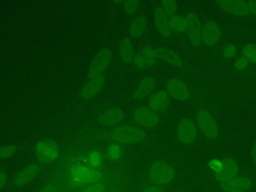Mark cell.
I'll use <instances>...</instances> for the list:
<instances>
[{"label":"cell","mask_w":256,"mask_h":192,"mask_svg":"<svg viewBox=\"0 0 256 192\" xmlns=\"http://www.w3.org/2000/svg\"><path fill=\"white\" fill-rule=\"evenodd\" d=\"M148 177L156 185H167L175 178V170L167 161L155 160L148 169Z\"/></svg>","instance_id":"obj_1"},{"label":"cell","mask_w":256,"mask_h":192,"mask_svg":"<svg viewBox=\"0 0 256 192\" xmlns=\"http://www.w3.org/2000/svg\"><path fill=\"white\" fill-rule=\"evenodd\" d=\"M111 138L116 142L123 144H136L141 142L146 134L145 131L134 125H119L116 126L110 133Z\"/></svg>","instance_id":"obj_2"},{"label":"cell","mask_w":256,"mask_h":192,"mask_svg":"<svg viewBox=\"0 0 256 192\" xmlns=\"http://www.w3.org/2000/svg\"><path fill=\"white\" fill-rule=\"evenodd\" d=\"M112 57L113 53L109 47H103L98 50L90 62L88 68L89 77L102 75V73L111 63Z\"/></svg>","instance_id":"obj_3"},{"label":"cell","mask_w":256,"mask_h":192,"mask_svg":"<svg viewBox=\"0 0 256 192\" xmlns=\"http://www.w3.org/2000/svg\"><path fill=\"white\" fill-rule=\"evenodd\" d=\"M197 123L202 133L209 139H216L219 134L218 124L214 116L205 108H200L196 115Z\"/></svg>","instance_id":"obj_4"},{"label":"cell","mask_w":256,"mask_h":192,"mask_svg":"<svg viewBox=\"0 0 256 192\" xmlns=\"http://www.w3.org/2000/svg\"><path fill=\"white\" fill-rule=\"evenodd\" d=\"M176 135L181 143L192 144L198 137V127L190 118H183L176 126Z\"/></svg>","instance_id":"obj_5"},{"label":"cell","mask_w":256,"mask_h":192,"mask_svg":"<svg viewBox=\"0 0 256 192\" xmlns=\"http://www.w3.org/2000/svg\"><path fill=\"white\" fill-rule=\"evenodd\" d=\"M133 119L139 127L154 128L158 125L160 117L158 113L147 106H140L133 111Z\"/></svg>","instance_id":"obj_6"},{"label":"cell","mask_w":256,"mask_h":192,"mask_svg":"<svg viewBox=\"0 0 256 192\" xmlns=\"http://www.w3.org/2000/svg\"><path fill=\"white\" fill-rule=\"evenodd\" d=\"M238 173V164L232 157H226L221 160L219 168L215 171V177L220 184L228 182L235 178Z\"/></svg>","instance_id":"obj_7"},{"label":"cell","mask_w":256,"mask_h":192,"mask_svg":"<svg viewBox=\"0 0 256 192\" xmlns=\"http://www.w3.org/2000/svg\"><path fill=\"white\" fill-rule=\"evenodd\" d=\"M186 18V32L188 34L189 41L195 45L198 46L202 43V33L201 28L202 24L200 23V19L196 13L190 12L185 15Z\"/></svg>","instance_id":"obj_8"},{"label":"cell","mask_w":256,"mask_h":192,"mask_svg":"<svg viewBox=\"0 0 256 192\" xmlns=\"http://www.w3.org/2000/svg\"><path fill=\"white\" fill-rule=\"evenodd\" d=\"M158 49L153 46H146L138 51L133 58V64L135 67L144 69L152 66L158 59Z\"/></svg>","instance_id":"obj_9"},{"label":"cell","mask_w":256,"mask_h":192,"mask_svg":"<svg viewBox=\"0 0 256 192\" xmlns=\"http://www.w3.org/2000/svg\"><path fill=\"white\" fill-rule=\"evenodd\" d=\"M166 91L170 96L178 100H188L191 96V91L188 85L180 78H170L166 83Z\"/></svg>","instance_id":"obj_10"},{"label":"cell","mask_w":256,"mask_h":192,"mask_svg":"<svg viewBox=\"0 0 256 192\" xmlns=\"http://www.w3.org/2000/svg\"><path fill=\"white\" fill-rule=\"evenodd\" d=\"M202 43L206 45L216 44L221 37V28L219 24L214 20H206L202 24Z\"/></svg>","instance_id":"obj_11"},{"label":"cell","mask_w":256,"mask_h":192,"mask_svg":"<svg viewBox=\"0 0 256 192\" xmlns=\"http://www.w3.org/2000/svg\"><path fill=\"white\" fill-rule=\"evenodd\" d=\"M105 83L104 75H98L94 77H90L89 80L83 85L81 89V97L85 100H89L96 96L103 88Z\"/></svg>","instance_id":"obj_12"},{"label":"cell","mask_w":256,"mask_h":192,"mask_svg":"<svg viewBox=\"0 0 256 192\" xmlns=\"http://www.w3.org/2000/svg\"><path fill=\"white\" fill-rule=\"evenodd\" d=\"M252 186L251 178L247 176H236L235 178L221 184L222 192H246Z\"/></svg>","instance_id":"obj_13"},{"label":"cell","mask_w":256,"mask_h":192,"mask_svg":"<svg viewBox=\"0 0 256 192\" xmlns=\"http://www.w3.org/2000/svg\"><path fill=\"white\" fill-rule=\"evenodd\" d=\"M40 166L36 163H31L21 169L14 177L13 184L16 187H21L32 181L39 173Z\"/></svg>","instance_id":"obj_14"},{"label":"cell","mask_w":256,"mask_h":192,"mask_svg":"<svg viewBox=\"0 0 256 192\" xmlns=\"http://www.w3.org/2000/svg\"><path fill=\"white\" fill-rule=\"evenodd\" d=\"M216 4L223 10L238 16H246L249 14L247 1L243 0H219Z\"/></svg>","instance_id":"obj_15"},{"label":"cell","mask_w":256,"mask_h":192,"mask_svg":"<svg viewBox=\"0 0 256 192\" xmlns=\"http://www.w3.org/2000/svg\"><path fill=\"white\" fill-rule=\"evenodd\" d=\"M124 116V111L121 108L110 107L100 114L98 120L104 126H116L123 120Z\"/></svg>","instance_id":"obj_16"},{"label":"cell","mask_w":256,"mask_h":192,"mask_svg":"<svg viewBox=\"0 0 256 192\" xmlns=\"http://www.w3.org/2000/svg\"><path fill=\"white\" fill-rule=\"evenodd\" d=\"M153 19L158 32L163 36H169L172 32L169 22V16L166 15L157 5L153 11Z\"/></svg>","instance_id":"obj_17"},{"label":"cell","mask_w":256,"mask_h":192,"mask_svg":"<svg viewBox=\"0 0 256 192\" xmlns=\"http://www.w3.org/2000/svg\"><path fill=\"white\" fill-rule=\"evenodd\" d=\"M155 84H156V80L152 76H146L142 78L135 86L132 92V97L136 100L146 97L153 90V88L155 87Z\"/></svg>","instance_id":"obj_18"},{"label":"cell","mask_w":256,"mask_h":192,"mask_svg":"<svg viewBox=\"0 0 256 192\" xmlns=\"http://www.w3.org/2000/svg\"><path fill=\"white\" fill-rule=\"evenodd\" d=\"M170 95L166 90H159L153 93L148 100V107L154 111H161L167 107Z\"/></svg>","instance_id":"obj_19"},{"label":"cell","mask_w":256,"mask_h":192,"mask_svg":"<svg viewBox=\"0 0 256 192\" xmlns=\"http://www.w3.org/2000/svg\"><path fill=\"white\" fill-rule=\"evenodd\" d=\"M36 152L41 155L43 158L48 160H55L58 157V149L57 147L50 141L41 140L35 144Z\"/></svg>","instance_id":"obj_20"},{"label":"cell","mask_w":256,"mask_h":192,"mask_svg":"<svg viewBox=\"0 0 256 192\" xmlns=\"http://www.w3.org/2000/svg\"><path fill=\"white\" fill-rule=\"evenodd\" d=\"M158 55L159 57L164 60L166 63L170 64L174 67H181L183 65V59L179 53L175 50L167 48V47H160L158 48Z\"/></svg>","instance_id":"obj_21"},{"label":"cell","mask_w":256,"mask_h":192,"mask_svg":"<svg viewBox=\"0 0 256 192\" xmlns=\"http://www.w3.org/2000/svg\"><path fill=\"white\" fill-rule=\"evenodd\" d=\"M119 56L125 63L133 61L134 58V47L129 37H122L119 42Z\"/></svg>","instance_id":"obj_22"},{"label":"cell","mask_w":256,"mask_h":192,"mask_svg":"<svg viewBox=\"0 0 256 192\" xmlns=\"http://www.w3.org/2000/svg\"><path fill=\"white\" fill-rule=\"evenodd\" d=\"M146 25H147V19L144 15L135 17L129 24V27H128L129 35L132 38L140 37L143 34V32L145 31Z\"/></svg>","instance_id":"obj_23"},{"label":"cell","mask_w":256,"mask_h":192,"mask_svg":"<svg viewBox=\"0 0 256 192\" xmlns=\"http://www.w3.org/2000/svg\"><path fill=\"white\" fill-rule=\"evenodd\" d=\"M169 22H170V27L172 31H175L178 33L186 32L187 24H186L185 16L176 13L169 17Z\"/></svg>","instance_id":"obj_24"},{"label":"cell","mask_w":256,"mask_h":192,"mask_svg":"<svg viewBox=\"0 0 256 192\" xmlns=\"http://www.w3.org/2000/svg\"><path fill=\"white\" fill-rule=\"evenodd\" d=\"M101 178H102L101 171L96 169V168H93V169H87L84 176L80 180L83 181L84 183L90 185V184H93V183L100 182Z\"/></svg>","instance_id":"obj_25"},{"label":"cell","mask_w":256,"mask_h":192,"mask_svg":"<svg viewBox=\"0 0 256 192\" xmlns=\"http://www.w3.org/2000/svg\"><path fill=\"white\" fill-rule=\"evenodd\" d=\"M158 6L161 8V10L166 15H168L170 17V16L176 14V10H177L178 4H177L176 1H173V0H165V1L160 2Z\"/></svg>","instance_id":"obj_26"},{"label":"cell","mask_w":256,"mask_h":192,"mask_svg":"<svg viewBox=\"0 0 256 192\" xmlns=\"http://www.w3.org/2000/svg\"><path fill=\"white\" fill-rule=\"evenodd\" d=\"M18 151V146L16 144H6L0 145V159H5L13 156Z\"/></svg>","instance_id":"obj_27"},{"label":"cell","mask_w":256,"mask_h":192,"mask_svg":"<svg viewBox=\"0 0 256 192\" xmlns=\"http://www.w3.org/2000/svg\"><path fill=\"white\" fill-rule=\"evenodd\" d=\"M243 56L248 59L249 62L256 63V45L248 43L243 47Z\"/></svg>","instance_id":"obj_28"},{"label":"cell","mask_w":256,"mask_h":192,"mask_svg":"<svg viewBox=\"0 0 256 192\" xmlns=\"http://www.w3.org/2000/svg\"><path fill=\"white\" fill-rule=\"evenodd\" d=\"M122 6H123V10L128 13V14H132L134 12H136L140 6V2L137 0H129V1H124L122 2Z\"/></svg>","instance_id":"obj_29"},{"label":"cell","mask_w":256,"mask_h":192,"mask_svg":"<svg viewBox=\"0 0 256 192\" xmlns=\"http://www.w3.org/2000/svg\"><path fill=\"white\" fill-rule=\"evenodd\" d=\"M121 152H122V149L120 145L116 143H113L108 147V156L112 160H118L121 156Z\"/></svg>","instance_id":"obj_30"},{"label":"cell","mask_w":256,"mask_h":192,"mask_svg":"<svg viewBox=\"0 0 256 192\" xmlns=\"http://www.w3.org/2000/svg\"><path fill=\"white\" fill-rule=\"evenodd\" d=\"M86 171H87V169H86L85 167H83V166H81V165H79V164H76V165H74V166H72V167L70 168L69 173H70V175H71L73 178H75V179H81V178L84 176V174H85Z\"/></svg>","instance_id":"obj_31"},{"label":"cell","mask_w":256,"mask_h":192,"mask_svg":"<svg viewBox=\"0 0 256 192\" xmlns=\"http://www.w3.org/2000/svg\"><path fill=\"white\" fill-rule=\"evenodd\" d=\"M236 52H237V47L233 43H227L222 48V55L226 58H232L233 56L236 55Z\"/></svg>","instance_id":"obj_32"},{"label":"cell","mask_w":256,"mask_h":192,"mask_svg":"<svg viewBox=\"0 0 256 192\" xmlns=\"http://www.w3.org/2000/svg\"><path fill=\"white\" fill-rule=\"evenodd\" d=\"M87 161L90 162V164H91V166H92L93 168H96V169H97V167L101 165L102 157H101V155H100L97 151H92V152L87 156Z\"/></svg>","instance_id":"obj_33"},{"label":"cell","mask_w":256,"mask_h":192,"mask_svg":"<svg viewBox=\"0 0 256 192\" xmlns=\"http://www.w3.org/2000/svg\"><path fill=\"white\" fill-rule=\"evenodd\" d=\"M81 192H105V185L102 182H97L88 185Z\"/></svg>","instance_id":"obj_34"},{"label":"cell","mask_w":256,"mask_h":192,"mask_svg":"<svg viewBox=\"0 0 256 192\" xmlns=\"http://www.w3.org/2000/svg\"><path fill=\"white\" fill-rule=\"evenodd\" d=\"M249 63L250 62L248 61V59L242 55V56H239V57H237L235 59L234 66L238 70H243V69H245V68H247L249 66Z\"/></svg>","instance_id":"obj_35"},{"label":"cell","mask_w":256,"mask_h":192,"mask_svg":"<svg viewBox=\"0 0 256 192\" xmlns=\"http://www.w3.org/2000/svg\"><path fill=\"white\" fill-rule=\"evenodd\" d=\"M38 192H58V188L54 183H47Z\"/></svg>","instance_id":"obj_36"},{"label":"cell","mask_w":256,"mask_h":192,"mask_svg":"<svg viewBox=\"0 0 256 192\" xmlns=\"http://www.w3.org/2000/svg\"><path fill=\"white\" fill-rule=\"evenodd\" d=\"M141 192H163V189L159 185L152 184V185H148L145 188H143L141 190Z\"/></svg>","instance_id":"obj_37"},{"label":"cell","mask_w":256,"mask_h":192,"mask_svg":"<svg viewBox=\"0 0 256 192\" xmlns=\"http://www.w3.org/2000/svg\"><path fill=\"white\" fill-rule=\"evenodd\" d=\"M247 6H248L249 14L256 15V0H248Z\"/></svg>","instance_id":"obj_38"},{"label":"cell","mask_w":256,"mask_h":192,"mask_svg":"<svg viewBox=\"0 0 256 192\" xmlns=\"http://www.w3.org/2000/svg\"><path fill=\"white\" fill-rule=\"evenodd\" d=\"M6 182H7V173L4 170L0 169V189L5 186Z\"/></svg>","instance_id":"obj_39"},{"label":"cell","mask_w":256,"mask_h":192,"mask_svg":"<svg viewBox=\"0 0 256 192\" xmlns=\"http://www.w3.org/2000/svg\"><path fill=\"white\" fill-rule=\"evenodd\" d=\"M110 192H120V191H117V190H114V191H110Z\"/></svg>","instance_id":"obj_40"},{"label":"cell","mask_w":256,"mask_h":192,"mask_svg":"<svg viewBox=\"0 0 256 192\" xmlns=\"http://www.w3.org/2000/svg\"><path fill=\"white\" fill-rule=\"evenodd\" d=\"M254 153H256V146H255V150H254Z\"/></svg>","instance_id":"obj_41"}]
</instances>
